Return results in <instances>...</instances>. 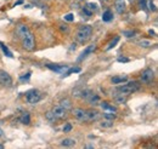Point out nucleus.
Returning <instances> with one entry per match:
<instances>
[{
  "label": "nucleus",
  "mask_w": 158,
  "mask_h": 149,
  "mask_svg": "<svg viewBox=\"0 0 158 149\" xmlns=\"http://www.w3.org/2000/svg\"><path fill=\"white\" fill-rule=\"evenodd\" d=\"M91 34H93V28L90 26H81L77 32V41L84 44L91 38Z\"/></svg>",
  "instance_id": "f257e3e1"
},
{
  "label": "nucleus",
  "mask_w": 158,
  "mask_h": 149,
  "mask_svg": "<svg viewBox=\"0 0 158 149\" xmlns=\"http://www.w3.org/2000/svg\"><path fill=\"white\" fill-rule=\"evenodd\" d=\"M139 90H140V84L137 81H130V83H128V84L118 87L117 91L119 94H123V95L128 96V95H131V94H134V92H136Z\"/></svg>",
  "instance_id": "f03ea898"
},
{
  "label": "nucleus",
  "mask_w": 158,
  "mask_h": 149,
  "mask_svg": "<svg viewBox=\"0 0 158 149\" xmlns=\"http://www.w3.org/2000/svg\"><path fill=\"white\" fill-rule=\"evenodd\" d=\"M22 44H23V47L27 51H33L34 50V47H35V40H34V35H33V33L31 30L22 38Z\"/></svg>",
  "instance_id": "7ed1b4c3"
},
{
  "label": "nucleus",
  "mask_w": 158,
  "mask_h": 149,
  "mask_svg": "<svg viewBox=\"0 0 158 149\" xmlns=\"http://www.w3.org/2000/svg\"><path fill=\"white\" fill-rule=\"evenodd\" d=\"M26 100H27V102L29 104H35L41 100V94H40V91H38L35 89L29 90L26 94Z\"/></svg>",
  "instance_id": "20e7f679"
},
{
  "label": "nucleus",
  "mask_w": 158,
  "mask_h": 149,
  "mask_svg": "<svg viewBox=\"0 0 158 149\" xmlns=\"http://www.w3.org/2000/svg\"><path fill=\"white\" fill-rule=\"evenodd\" d=\"M153 79H154V71H153V69H151V68L145 69V70L142 71V74H141V77H140V80H141V83H143V84H150V83L153 81Z\"/></svg>",
  "instance_id": "39448f33"
},
{
  "label": "nucleus",
  "mask_w": 158,
  "mask_h": 149,
  "mask_svg": "<svg viewBox=\"0 0 158 149\" xmlns=\"http://www.w3.org/2000/svg\"><path fill=\"white\" fill-rule=\"evenodd\" d=\"M72 114H73V116H74L77 120H79V121H83V122H88V121H89V120H88V113H87V110H84V109L75 108V109L72 110Z\"/></svg>",
  "instance_id": "423d86ee"
},
{
  "label": "nucleus",
  "mask_w": 158,
  "mask_h": 149,
  "mask_svg": "<svg viewBox=\"0 0 158 149\" xmlns=\"http://www.w3.org/2000/svg\"><path fill=\"white\" fill-rule=\"evenodd\" d=\"M0 84L4 86H11L12 85V78L9 73H6L5 70L0 69Z\"/></svg>",
  "instance_id": "0eeeda50"
},
{
  "label": "nucleus",
  "mask_w": 158,
  "mask_h": 149,
  "mask_svg": "<svg viewBox=\"0 0 158 149\" xmlns=\"http://www.w3.org/2000/svg\"><path fill=\"white\" fill-rule=\"evenodd\" d=\"M96 50V45L95 44H93V45H89V46H87L85 49H84V51L81 53V56H79L78 58H77V62H82L83 59H85L89 55H91L94 51Z\"/></svg>",
  "instance_id": "6e6552de"
},
{
  "label": "nucleus",
  "mask_w": 158,
  "mask_h": 149,
  "mask_svg": "<svg viewBox=\"0 0 158 149\" xmlns=\"http://www.w3.org/2000/svg\"><path fill=\"white\" fill-rule=\"evenodd\" d=\"M51 112H52L54 116L56 118V120H58V119H63V118H66V115H67V110H66L64 108H62L61 106L54 107Z\"/></svg>",
  "instance_id": "1a4fd4ad"
},
{
  "label": "nucleus",
  "mask_w": 158,
  "mask_h": 149,
  "mask_svg": "<svg viewBox=\"0 0 158 149\" xmlns=\"http://www.w3.org/2000/svg\"><path fill=\"white\" fill-rule=\"evenodd\" d=\"M46 67L49 68V69H51V70H54L55 73H57V74H63L69 67L68 65H66V64H46Z\"/></svg>",
  "instance_id": "9d476101"
},
{
  "label": "nucleus",
  "mask_w": 158,
  "mask_h": 149,
  "mask_svg": "<svg viewBox=\"0 0 158 149\" xmlns=\"http://www.w3.org/2000/svg\"><path fill=\"white\" fill-rule=\"evenodd\" d=\"M28 32H29V27L26 24H18L16 28V35L18 38H23Z\"/></svg>",
  "instance_id": "9b49d317"
},
{
  "label": "nucleus",
  "mask_w": 158,
  "mask_h": 149,
  "mask_svg": "<svg viewBox=\"0 0 158 149\" xmlns=\"http://www.w3.org/2000/svg\"><path fill=\"white\" fill-rule=\"evenodd\" d=\"M85 101L89 103V104H93V106H95V104H99L100 103V97L96 95V94H94V92H91L87 98H85Z\"/></svg>",
  "instance_id": "f8f14e48"
},
{
  "label": "nucleus",
  "mask_w": 158,
  "mask_h": 149,
  "mask_svg": "<svg viewBox=\"0 0 158 149\" xmlns=\"http://www.w3.org/2000/svg\"><path fill=\"white\" fill-rule=\"evenodd\" d=\"M82 69H81V67H73V68H68L62 75H61V78H67V77H69L71 74H74V73H79Z\"/></svg>",
  "instance_id": "ddd939ff"
},
{
  "label": "nucleus",
  "mask_w": 158,
  "mask_h": 149,
  "mask_svg": "<svg viewBox=\"0 0 158 149\" xmlns=\"http://www.w3.org/2000/svg\"><path fill=\"white\" fill-rule=\"evenodd\" d=\"M100 106L104 110H107V112H111V113H116L117 112V108L114 106H111L108 102H100Z\"/></svg>",
  "instance_id": "4468645a"
},
{
  "label": "nucleus",
  "mask_w": 158,
  "mask_h": 149,
  "mask_svg": "<svg viewBox=\"0 0 158 149\" xmlns=\"http://www.w3.org/2000/svg\"><path fill=\"white\" fill-rule=\"evenodd\" d=\"M88 113V120L89 121H94V120H97L100 118V113L97 110H87Z\"/></svg>",
  "instance_id": "2eb2a0df"
},
{
  "label": "nucleus",
  "mask_w": 158,
  "mask_h": 149,
  "mask_svg": "<svg viewBox=\"0 0 158 149\" xmlns=\"http://www.w3.org/2000/svg\"><path fill=\"white\" fill-rule=\"evenodd\" d=\"M127 80H128V77H127V75H117V77H113V78H112V84L117 85V84L125 83Z\"/></svg>",
  "instance_id": "dca6fc26"
},
{
  "label": "nucleus",
  "mask_w": 158,
  "mask_h": 149,
  "mask_svg": "<svg viewBox=\"0 0 158 149\" xmlns=\"http://www.w3.org/2000/svg\"><path fill=\"white\" fill-rule=\"evenodd\" d=\"M20 122L21 124H25V125H28V124H31V115H29V113H27V112H25L21 116H20Z\"/></svg>",
  "instance_id": "f3484780"
},
{
  "label": "nucleus",
  "mask_w": 158,
  "mask_h": 149,
  "mask_svg": "<svg viewBox=\"0 0 158 149\" xmlns=\"http://www.w3.org/2000/svg\"><path fill=\"white\" fill-rule=\"evenodd\" d=\"M113 20V14H112V11L111 10H106L105 12H104V15H102V21L104 22H111Z\"/></svg>",
  "instance_id": "a211bd4d"
},
{
  "label": "nucleus",
  "mask_w": 158,
  "mask_h": 149,
  "mask_svg": "<svg viewBox=\"0 0 158 149\" xmlns=\"http://www.w3.org/2000/svg\"><path fill=\"white\" fill-rule=\"evenodd\" d=\"M116 10L118 14H123L125 11V4L123 0H118V3L116 4Z\"/></svg>",
  "instance_id": "6ab92c4d"
},
{
  "label": "nucleus",
  "mask_w": 158,
  "mask_h": 149,
  "mask_svg": "<svg viewBox=\"0 0 158 149\" xmlns=\"http://www.w3.org/2000/svg\"><path fill=\"white\" fill-rule=\"evenodd\" d=\"M61 145L62 147H73V145H75V139H73V138H64L61 142Z\"/></svg>",
  "instance_id": "aec40b11"
},
{
  "label": "nucleus",
  "mask_w": 158,
  "mask_h": 149,
  "mask_svg": "<svg viewBox=\"0 0 158 149\" xmlns=\"http://www.w3.org/2000/svg\"><path fill=\"white\" fill-rule=\"evenodd\" d=\"M60 106H61L62 108H64L66 110H69V109L72 108V103H71V101L67 100V98L61 100V101H60Z\"/></svg>",
  "instance_id": "412c9836"
},
{
  "label": "nucleus",
  "mask_w": 158,
  "mask_h": 149,
  "mask_svg": "<svg viewBox=\"0 0 158 149\" xmlns=\"http://www.w3.org/2000/svg\"><path fill=\"white\" fill-rule=\"evenodd\" d=\"M0 49L3 50V52H4V55H5V56H8V57H10V58H12V57H14L12 52H11V51L8 49V46H6V45H4L2 41H0Z\"/></svg>",
  "instance_id": "4be33fe9"
},
{
  "label": "nucleus",
  "mask_w": 158,
  "mask_h": 149,
  "mask_svg": "<svg viewBox=\"0 0 158 149\" xmlns=\"http://www.w3.org/2000/svg\"><path fill=\"white\" fill-rule=\"evenodd\" d=\"M114 100H116V102H117V103L123 104V103H125V102H127V95H124V96H123V94H118V95L114 97Z\"/></svg>",
  "instance_id": "5701e85b"
},
{
  "label": "nucleus",
  "mask_w": 158,
  "mask_h": 149,
  "mask_svg": "<svg viewBox=\"0 0 158 149\" xmlns=\"http://www.w3.org/2000/svg\"><path fill=\"white\" fill-rule=\"evenodd\" d=\"M85 8L89 9L91 12H96V11L99 10V5H97L96 3H88V4L85 5Z\"/></svg>",
  "instance_id": "b1692460"
},
{
  "label": "nucleus",
  "mask_w": 158,
  "mask_h": 149,
  "mask_svg": "<svg viewBox=\"0 0 158 149\" xmlns=\"http://www.w3.org/2000/svg\"><path fill=\"white\" fill-rule=\"evenodd\" d=\"M119 40H120V38H119V36H116V38H114V39H113V40H112V41L108 44V46L106 47V50H107V51L112 50V49H113V47H114V46H116V45L119 43Z\"/></svg>",
  "instance_id": "393cba45"
},
{
  "label": "nucleus",
  "mask_w": 158,
  "mask_h": 149,
  "mask_svg": "<svg viewBox=\"0 0 158 149\" xmlns=\"http://www.w3.org/2000/svg\"><path fill=\"white\" fill-rule=\"evenodd\" d=\"M45 119H46V120H49V121H51V122L56 121V118L54 116V114H52V112H51V110H49V112H46V113H45Z\"/></svg>",
  "instance_id": "a878e982"
},
{
  "label": "nucleus",
  "mask_w": 158,
  "mask_h": 149,
  "mask_svg": "<svg viewBox=\"0 0 158 149\" xmlns=\"http://www.w3.org/2000/svg\"><path fill=\"white\" fill-rule=\"evenodd\" d=\"M135 34H136L135 30H124L123 32V35L127 38H133V36H135Z\"/></svg>",
  "instance_id": "bb28decb"
},
{
  "label": "nucleus",
  "mask_w": 158,
  "mask_h": 149,
  "mask_svg": "<svg viewBox=\"0 0 158 149\" xmlns=\"http://www.w3.org/2000/svg\"><path fill=\"white\" fill-rule=\"evenodd\" d=\"M104 118L107 119V120H112V121H113V120L116 119V114H114V113H105V114H104Z\"/></svg>",
  "instance_id": "cd10ccee"
},
{
  "label": "nucleus",
  "mask_w": 158,
  "mask_h": 149,
  "mask_svg": "<svg viewBox=\"0 0 158 149\" xmlns=\"http://www.w3.org/2000/svg\"><path fill=\"white\" fill-rule=\"evenodd\" d=\"M139 45L142 46V47H150V46L152 45V43L148 41V40H141V41L139 43Z\"/></svg>",
  "instance_id": "c85d7f7f"
},
{
  "label": "nucleus",
  "mask_w": 158,
  "mask_h": 149,
  "mask_svg": "<svg viewBox=\"0 0 158 149\" xmlns=\"http://www.w3.org/2000/svg\"><path fill=\"white\" fill-rule=\"evenodd\" d=\"M31 74H32V73H31V71H28L27 74H25V75H21V77H20V80H21L22 83L27 81V80H28V79L31 78Z\"/></svg>",
  "instance_id": "c756f323"
},
{
  "label": "nucleus",
  "mask_w": 158,
  "mask_h": 149,
  "mask_svg": "<svg viewBox=\"0 0 158 149\" xmlns=\"http://www.w3.org/2000/svg\"><path fill=\"white\" fill-rule=\"evenodd\" d=\"M101 126L102 127H112L113 126V121L112 120H106V121L101 122Z\"/></svg>",
  "instance_id": "7c9ffc66"
},
{
  "label": "nucleus",
  "mask_w": 158,
  "mask_h": 149,
  "mask_svg": "<svg viewBox=\"0 0 158 149\" xmlns=\"http://www.w3.org/2000/svg\"><path fill=\"white\" fill-rule=\"evenodd\" d=\"M146 5L148 6V9H150L151 11H156V6H154V4L152 3V0H148V2L146 3Z\"/></svg>",
  "instance_id": "2f4dec72"
},
{
  "label": "nucleus",
  "mask_w": 158,
  "mask_h": 149,
  "mask_svg": "<svg viewBox=\"0 0 158 149\" xmlns=\"http://www.w3.org/2000/svg\"><path fill=\"white\" fill-rule=\"evenodd\" d=\"M146 0H139V6L142 9V10H146L147 9V5H146Z\"/></svg>",
  "instance_id": "473e14b6"
},
{
  "label": "nucleus",
  "mask_w": 158,
  "mask_h": 149,
  "mask_svg": "<svg viewBox=\"0 0 158 149\" xmlns=\"http://www.w3.org/2000/svg\"><path fill=\"white\" fill-rule=\"evenodd\" d=\"M64 21H68V22L74 21V15H73V14H68V15H66V16H64Z\"/></svg>",
  "instance_id": "72a5a7b5"
},
{
  "label": "nucleus",
  "mask_w": 158,
  "mask_h": 149,
  "mask_svg": "<svg viewBox=\"0 0 158 149\" xmlns=\"http://www.w3.org/2000/svg\"><path fill=\"white\" fill-rule=\"evenodd\" d=\"M83 14H84V15H87V16H88V17H90V16H91V15H93V12H91V11H90V10H89V9H87V8H85V6H84V8H83Z\"/></svg>",
  "instance_id": "f704fd0d"
},
{
  "label": "nucleus",
  "mask_w": 158,
  "mask_h": 149,
  "mask_svg": "<svg viewBox=\"0 0 158 149\" xmlns=\"http://www.w3.org/2000/svg\"><path fill=\"white\" fill-rule=\"evenodd\" d=\"M119 63H127V62H129L130 59L128 58V57H118V59H117Z\"/></svg>",
  "instance_id": "c9c22d12"
},
{
  "label": "nucleus",
  "mask_w": 158,
  "mask_h": 149,
  "mask_svg": "<svg viewBox=\"0 0 158 149\" xmlns=\"http://www.w3.org/2000/svg\"><path fill=\"white\" fill-rule=\"evenodd\" d=\"M71 130H72V125L71 124H66L63 126V132H71Z\"/></svg>",
  "instance_id": "e433bc0d"
},
{
  "label": "nucleus",
  "mask_w": 158,
  "mask_h": 149,
  "mask_svg": "<svg viewBox=\"0 0 158 149\" xmlns=\"http://www.w3.org/2000/svg\"><path fill=\"white\" fill-rule=\"evenodd\" d=\"M60 29H61V32H64V33H68V32H69L68 27H67V26H63V24L60 26Z\"/></svg>",
  "instance_id": "4c0bfd02"
},
{
  "label": "nucleus",
  "mask_w": 158,
  "mask_h": 149,
  "mask_svg": "<svg viewBox=\"0 0 158 149\" xmlns=\"http://www.w3.org/2000/svg\"><path fill=\"white\" fill-rule=\"evenodd\" d=\"M148 34H150V35H156L154 30H152V29H150V30H148Z\"/></svg>",
  "instance_id": "58836bf2"
},
{
  "label": "nucleus",
  "mask_w": 158,
  "mask_h": 149,
  "mask_svg": "<svg viewBox=\"0 0 158 149\" xmlns=\"http://www.w3.org/2000/svg\"><path fill=\"white\" fill-rule=\"evenodd\" d=\"M22 3H23V0H18V2H17V3H16V4L14 5V6H17V5H20V4H22Z\"/></svg>",
  "instance_id": "ea45409f"
},
{
  "label": "nucleus",
  "mask_w": 158,
  "mask_h": 149,
  "mask_svg": "<svg viewBox=\"0 0 158 149\" xmlns=\"http://www.w3.org/2000/svg\"><path fill=\"white\" fill-rule=\"evenodd\" d=\"M71 8H73V9H77V8H78V5H77V4H74V3H73V4H72V5H71Z\"/></svg>",
  "instance_id": "a19ab883"
},
{
  "label": "nucleus",
  "mask_w": 158,
  "mask_h": 149,
  "mask_svg": "<svg viewBox=\"0 0 158 149\" xmlns=\"http://www.w3.org/2000/svg\"><path fill=\"white\" fill-rule=\"evenodd\" d=\"M4 133H3V130H2V127H0V137H2Z\"/></svg>",
  "instance_id": "79ce46f5"
},
{
  "label": "nucleus",
  "mask_w": 158,
  "mask_h": 149,
  "mask_svg": "<svg viewBox=\"0 0 158 149\" xmlns=\"http://www.w3.org/2000/svg\"><path fill=\"white\" fill-rule=\"evenodd\" d=\"M2 148H4V145H3V144H0V149H2Z\"/></svg>",
  "instance_id": "37998d69"
},
{
  "label": "nucleus",
  "mask_w": 158,
  "mask_h": 149,
  "mask_svg": "<svg viewBox=\"0 0 158 149\" xmlns=\"http://www.w3.org/2000/svg\"><path fill=\"white\" fill-rule=\"evenodd\" d=\"M78 2H83V0H78Z\"/></svg>",
  "instance_id": "c03bdc74"
},
{
  "label": "nucleus",
  "mask_w": 158,
  "mask_h": 149,
  "mask_svg": "<svg viewBox=\"0 0 158 149\" xmlns=\"http://www.w3.org/2000/svg\"><path fill=\"white\" fill-rule=\"evenodd\" d=\"M130 2H131V0H130Z\"/></svg>",
  "instance_id": "a18cd8bd"
}]
</instances>
